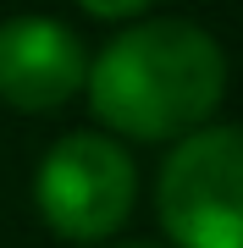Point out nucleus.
<instances>
[{
	"mask_svg": "<svg viewBox=\"0 0 243 248\" xmlns=\"http://www.w3.org/2000/svg\"><path fill=\"white\" fill-rule=\"evenodd\" d=\"M83 78H89V55L66 22L55 17L0 22V99L6 105L55 110L83 89Z\"/></svg>",
	"mask_w": 243,
	"mask_h": 248,
	"instance_id": "20e7f679",
	"label": "nucleus"
},
{
	"mask_svg": "<svg viewBox=\"0 0 243 248\" xmlns=\"http://www.w3.org/2000/svg\"><path fill=\"white\" fill-rule=\"evenodd\" d=\"M155 210L171 248H243V127H199L166 155Z\"/></svg>",
	"mask_w": 243,
	"mask_h": 248,
	"instance_id": "f03ea898",
	"label": "nucleus"
},
{
	"mask_svg": "<svg viewBox=\"0 0 243 248\" xmlns=\"http://www.w3.org/2000/svg\"><path fill=\"white\" fill-rule=\"evenodd\" d=\"M122 248H161V243H122Z\"/></svg>",
	"mask_w": 243,
	"mask_h": 248,
	"instance_id": "423d86ee",
	"label": "nucleus"
},
{
	"mask_svg": "<svg viewBox=\"0 0 243 248\" xmlns=\"http://www.w3.org/2000/svg\"><path fill=\"white\" fill-rule=\"evenodd\" d=\"M89 105L122 138H188L216 116L227 94V55L199 22L155 17L122 28L89 61Z\"/></svg>",
	"mask_w": 243,
	"mask_h": 248,
	"instance_id": "f257e3e1",
	"label": "nucleus"
},
{
	"mask_svg": "<svg viewBox=\"0 0 243 248\" xmlns=\"http://www.w3.org/2000/svg\"><path fill=\"white\" fill-rule=\"evenodd\" d=\"M133 193H138V171L127 149L105 133H66L61 143H50L33 177L39 215L66 243L111 237L133 210Z\"/></svg>",
	"mask_w": 243,
	"mask_h": 248,
	"instance_id": "7ed1b4c3",
	"label": "nucleus"
},
{
	"mask_svg": "<svg viewBox=\"0 0 243 248\" xmlns=\"http://www.w3.org/2000/svg\"><path fill=\"white\" fill-rule=\"evenodd\" d=\"M89 17H105V22H122V17H138L144 6H155V0H78Z\"/></svg>",
	"mask_w": 243,
	"mask_h": 248,
	"instance_id": "39448f33",
	"label": "nucleus"
}]
</instances>
